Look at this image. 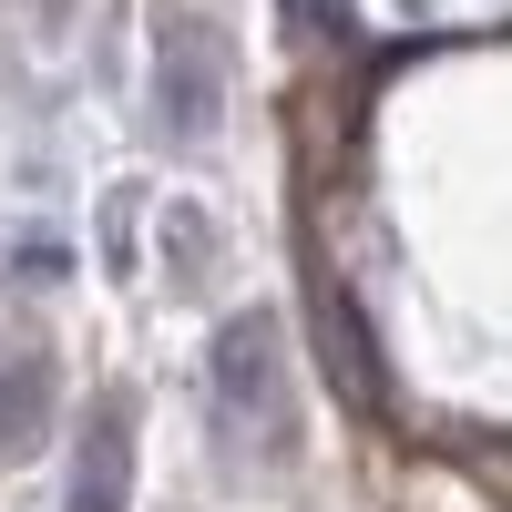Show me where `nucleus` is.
Returning a JSON list of instances; mask_svg holds the SVG:
<instances>
[{
    "mask_svg": "<svg viewBox=\"0 0 512 512\" xmlns=\"http://www.w3.org/2000/svg\"><path fill=\"white\" fill-rule=\"evenodd\" d=\"M216 410L236 431H267V451H287V359H277V318H226L216 328Z\"/></svg>",
    "mask_w": 512,
    "mask_h": 512,
    "instance_id": "obj_1",
    "label": "nucleus"
},
{
    "mask_svg": "<svg viewBox=\"0 0 512 512\" xmlns=\"http://www.w3.org/2000/svg\"><path fill=\"white\" fill-rule=\"evenodd\" d=\"M154 93H164V123H175L185 144L216 134V113H226V52H216L205 21H164V41H154Z\"/></svg>",
    "mask_w": 512,
    "mask_h": 512,
    "instance_id": "obj_2",
    "label": "nucleus"
},
{
    "mask_svg": "<svg viewBox=\"0 0 512 512\" xmlns=\"http://www.w3.org/2000/svg\"><path fill=\"white\" fill-rule=\"evenodd\" d=\"M72 512H134V400H93L72 451Z\"/></svg>",
    "mask_w": 512,
    "mask_h": 512,
    "instance_id": "obj_3",
    "label": "nucleus"
},
{
    "mask_svg": "<svg viewBox=\"0 0 512 512\" xmlns=\"http://www.w3.org/2000/svg\"><path fill=\"white\" fill-rule=\"evenodd\" d=\"M41 441H52V359L0 349V461H31Z\"/></svg>",
    "mask_w": 512,
    "mask_h": 512,
    "instance_id": "obj_4",
    "label": "nucleus"
},
{
    "mask_svg": "<svg viewBox=\"0 0 512 512\" xmlns=\"http://www.w3.org/2000/svg\"><path fill=\"white\" fill-rule=\"evenodd\" d=\"M318 328H328V369L349 379L359 400H379V359H369V338H359V318H349V297H338V287H318Z\"/></svg>",
    "mask_w": 512,
    "mask_h": 512,
    "instance_id": "obj_5",
    "label": "nucleus"
},
{
    "mask_svg": "<svg viewBox=\"0 0 512 512\" xmlns=\"http://www.w3.org/2000/svg\"><path fill=\"white\" fill-rule=\"evenodd\" d=\"M41 11H62V0H41Z\"/></svg>",
    "mask_w": 512,
    "mask_h": 512,
    "instance_id": "obj_6",
    "label": "nucleus"
}]
</instances>
